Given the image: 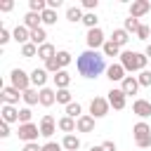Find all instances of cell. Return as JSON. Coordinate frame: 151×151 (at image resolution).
Returning a JSON list of instances; mask_svg holds the SVG:
<instances>
[{"instance_id":"6da1fadb","label":"cell","mask_w":151,"mask_h":151,"mask_svg":"<svg viewBox=\"0 0 151 151\" xmlns=\"http://www.w3.org/2000/svg\"><path fill=\"white\" fill-rule=\"evenodd\" d=\"M76 68H78V73H80L83 78H97L101 71H106L104 54H99L97 50H85L83 54H78Z\"/></svg>"},{"instance_id":"7a4b0ae2","label":"cell","mask_w":151,"mask_h":151,"mask_svg":"<svg viewBox=\"0 0 151 151\" xmlns=\"http://www.w3.org/2000/svg\"><path fill=\"white\" fill-rule=\"evenodd\" d=\"M146 64H149V57L144 54V52H132V50H125V52H120V66L125 68V71H130V73H134V71H146Z\"/></svg>"},{"instance_id":"3957f363","label":"cell","mask_w":151,"mask_h":151,"mask_svg":"<svg viewBox=\"0 0 151 151\" xmlns=\"http://www.w3.org/2000/svg\"><path fill=\"white\" fill-rule=\"evenodd\" d=\"M132 137H134V142H137L139 149H149L151 146V125L144 123V120H139L132 127Z\"/></svg>"},{"instance_id":"277c9868","label":"cell","mask_w":151,"mask_h":151,"mask_svg":"<svg viewBox=\"0 0 151 151\" xmlns=\"http://www.w3.org/2000/svg\"><path fill=\"white\" fill-rule=\"evenodd\" d=\"M9 80H12V87H17L19 92H26V90L31 87V76H28L24 68H12Z\"/></svg>"},{"instance_id":"5b68a950","label":"cell","mask_w":151,"mask_h":151,"mask_svg":"<svg viewBox=\"0 0 151 151\" xmlns=\"http://www.w3.org/2000/svg\"><path fill=\"white\" fill-rule=\"evenodd\" d=\"M19 139L24 144H31V142H38V134H40V125H33V123H26V125H19L17 130Z\"/></svg>"},{"instance_id":"8992f818","label":"cell","mask_w":151,"mask_h":151,"mask_svg":"<svg viewBox=\"0 0 151 151\" xmlns=\"http://www.w3.org/2000/svg\"><path fill=\"white\" fill-rule=\"evenodd\" d=\"M109 109H111V104H109V99H104V97H94L92 101H90V116L97 120V118H104L106 113H109Z\"/></svg>"},{"instance_id":"52a82bcc","label":"cell","mask_w":151,"mask_h":151,"mask_svg":"<svg viewBox=\"0 0 151 151\" xmlns=\"http://www.w3.org/2000/svg\"><path fill=\"white\" fill-rule=\"evenodd\" d=\"M106 99H109V104H111L116 111H123V109H125V104H127V94H125L120 87H113V90L109 92V97H106Z\"/></svg>"},{"instance_id":"ba28073f","label":"cell","mask_w":151,"mask_h":151,"mask_svg":"<svg viewBox=\"0 0 151 151\" xmlns=\"http://www.w3.org/2000/svg\"><path fill=\"white\" fill-rule=\"evenodd\" d=\"M85 40H87V50H97V47H104V31L101 28H90L87 31V35H85Z\"/></svg>"},{"instance_id":"9c48e42d","label":"cell","mask_w":151,"mask_h":151,"mask_svg":"<svg viewBox=\"0 0 151 151\" xmlns=\"http://www.w3.org/2000/svg\"><path fill=\"white\" fill-rule=\"evenodd\" d=\"M149 9H151V2H149V0H132V5H130V17L139 19V17L149 14Z\"/></svg>"},{"instance_id":"30bf717a","label":"cell","mask_w":151,"mask_h":151,"mask_svg":"<svg viewBox=\"0 0 151 151\" xmlns=\"http://www.w3.org/2000/svg\"><path fill=\"white\" fill-rule=\"evenodd\" d=\"M0 97H2V104H9V106H14V104H19V97H21V92H19L17 87L7 85V87H2Z\"/></svg>"},{"instance_id":"8fae6325","label":"cell","mask_w":151,"mask_h":151,"mask_svg":"<svg viewBox=\"0 0 151 151\" xmlns=\"http://www.w3.org/2000/svg\"><path fill=\"white\" fill-rule=\"evenodd\" d=\"M125 73H127V71H125V68H123V66H120V64H111V66H109V68H106V78H109V80H111V83H118V80H120V83H123V80H125V78H127V76H125Z\"/></svg>"},{"instance_id":"7c38bea8","label":"cell","mask_w":151,"mask_h":151,"mask_svg":"<svg viewBox=\"0 0 151 151\" xmlns=\"http://www.w3.org/2000/svg\"><path fill=\"white\" fill-rule=\"evenodd\" d=\"M54 132H57V123H54V118L50 113H45L42 120H40V134L42 137H52Z\"/></svg>"},{"instance_id":"4fadbf2b","label":"cell","mask_w":151,"mask_h":151,"mask_svg":"<svg viewBox=\"0 0 151 151\" xmlns=\"http://www.w3.org/2000/svg\"><path fill=\"white\" fill-rule=\"evenodd\" d=\"M76 130L78 132H94V118L90 113H83L78 120H76Z\"/></svg>"},{"instance_id":"5bb4252c","label":"cell","mask_w":151,"mask_h":151,"mask_svg":"<svg viewBox=\"0 0 151 151\" xmlns=\"http://www.w3.org/2000/svg\"><path fill=\"white\" fill-rule=\"evenodd\" d=\"M47 76H50V73H47L45 68H33V71H31V85L42 90L45 83H47Z\"/></svg>"},{"instance_id":"9a60e30c","label":"cell","mask_w":151,"mask_h":151,"mask_svg":"<svg viewBox=\"0 0 151 151\" xmlns=\"http://www.w3.org/2000/svg\"><path fill=\"white\" fill-rule=\"evenodd\" d=\"M132 111H134L139 118H149V116H151V101H146V99H134Z\"/></svg>"},{"instance_id":"2e32d148","label":"cell","mask_w":151,"mask_h":151,"mask_svg":"<svg viewBox=\"0 0 151 151\" xmlns=\"http://www.w3.org/2000/svg\"><path fill=\"white\" fill-rule=\"evenodd\" d=\"M142 85H139V80H137V76H127L123 83H120V90L125 92V94H137V90H139Z\"/></svg>"},{"instance_id":"e0dca14e","label":"cell","mask_w":151,"mask_h":151,"mask_svg":"<svg viewBox=\"0 0 151 151\" xmlns=\"http://www.w3.org/2000/svg\"><path fill=\"white\" fill-rule=\"evenodd\" d=\"M40 24H42V17H40V14H35V12H26V17H24V26H26L28 31L42 28Z\"/></svg>"},{"instance_id":"ac0fdd59","label":"cell","mask_w":151,"mask_h":151,"mask_svg":"<svg viewBox=\"0 0 151 151\" xmlns=\"http://www.w3.org/2000/svg\"><path fill=\"white\" fill-rule=\"evenodd\" d=\"M12 38H14L19 45H26V42H31V31L21 24V26H17V28L12 31Z\"/></svg>"},{"instance_id":"d6986e66","label":"cell","mask_w":151,"mask_h":151,"mask_svg":"<svg viewBox=\"0 0 151 151\" xmlns=\"http://www.w3.org/2000/svg\"><path fill=\"white\" fill-rule=\"evenodd\" d=\"M21 99H24V101H26V106L31 109V106L40 104V90H35V87H28L26 92H21Z\"/></svg>"},{"instance_id":"ffe728a7","label":"cell","mask_w":151,"mask_h":151,"mask_svg":"<svg viewBox=\"0 0 151 151\" xmlns=\"http://www.w3.org/2000/svg\"><path fill=\"white\" fill-rule=\"evenodd\" d=\"M2 123H19V109L9 106V104H2Z\"/></svg>"},{"instance_id":"44dd1931","label":"cell","mask_w":151,"mask_h":151,"mask_svg":"<svg viewBox=\"0 0 151 151\" xmlns=\"http://www.w3.org/2000/svg\"><path fill=\"white\" fill-rule=\"evenodd\" d=\"M54 78V85H57V90H68V85H71V73L68 71H59L57 76H52Z\"/></svg>"},{"instance_id":"7402d4cb","label":"cell","mask_w":151,"mask_h":151,"mask_svg":"<svg viewBox=\"0 0 151 151\" xmlns=\"http://www.w3.org/2000/svg\"><path fill=\"white\" fill-rule=\"evenodd\" d=\"M54 101H57V90L42 87V90H40V106H52Z\"/></svg>"},{"instance_id":"603a6c76","label":"cell","mask_w":151,"mask_h":151,"mask_svg":"<svg viewBox=\"0 0 151 151\" xmlns=\"http://www.w3.org/2000/svg\"><path fill=\"white\" fill-rule=\"evenodd\" d=\"M38 57H40L42 61H50V59H54V57H57V50H54V45H52V42H45V45H40V47H38Z\"/></svg>"},{"instance_id":"cb8c5ba5","label":"cell","mask_w":151,"mask_h":151,"mask_svg":"<svg viewBox=\"0 0 151 151\" xmlns=\"http://www.w3.org/2000/svg\"><path fill=\"white\" fill-rule=\"evenodd\" d=\"M61 146H64V151H78V149H80V139H78L76 134H64Z\"/></svg>"},{"instance_id":"d4e9b609","label":"cell","mask_w":151,"mask_h":151,"mask_svg":"<svg viewBox=\"0 0 151 151\" xmlns=\"http://www.w3.org/2000/svg\"><path fill=\"white\" fill-rule=\"evenodd\" d=\"M57 127H59L61 132L71 134V132H76V120H73V118H68V116H64V118H59V120H57Z\"/></svg>"},{"instance_id":"484cf974","label":"cell","mask_w":151,"mask_h":151,"mask_svg":"<svg viewBox=\"0 0 151 151\" xmlns=\"http://www.w3.org/2000/svg\"><path fill=\"white\" fill-rule=\"evenodd\" d=\"M111 40H113L118 47H123V45H127V40H130V33H127L125 28H116V31H113V35H111Z\"/></svg>"},{"instance_id":"4316f807","label":"cell","mask_w":151,"mask_h":151,"mask_svg":"<svg viewBox=\"0 0 151 151\" xmlns=\"http://www.w3.org/2000/svg\"><path fill=\"white\" fill-rule=\"evenodd\" d=\"M83 7H78V5H73V7H68L66 9V19L68 21H73V24H78V21H83Z\"/></svg>"},{"instance_id":"83f0119b","label":"cell","mask_w":151,"mask_h":151,"mask_svg":"<svg viewBox=\"0 0 151 151\" xmlns=\"http://www.w3.org/2000/svg\"><path fill=\"white\" fill-rule=\"evenodd\" d=\"M31 42L38 45V47L45 45V42H47V31H45V28H35V31H31Z\"/></svg>"},{"instance_id":"f1b7e54d","label":"cell","mask_w":151,"mask_h":151,"mask_svg":"<svg viewBox=\"0 0 151 151\" xmlns=\"http://www.w3.org/2000/svg\"><path fill=\"white\" fill-rule=\"evenodd\" d=\"M101 54H104V57H120V47H118L113 40H106L104 47H101Z\"/></svg>"},{"instance_id":"f546056e","label":"cell","mask_w":151,"mask_h":151,"mask_svg":"<svg viewBox=\"0 0 151 151\" xmlns=\"http://www.w3.org/2000/svg\"><path fill=\"white\" fill-rule=\"evenodd\" d=\"M66 116H68V118H73V120H78V118L83 116V106H80L78 101H71V104L66 106Z\"/></svg>"},{"instance_id":"4dcf8cb0","label":"cell","mask_w":151,"mask_h":151,"mask_svg":"<svg viewBox=\"0 0 151 151\" xmlns=\"http://www.w3.org/2000/svg\"><path fill=\"white\" fill-rule=\"evenodd\" d=\"M45 9H47V0H28V12L42 14Z\"/></svg>"},{"instance_id":"1f68e13d","label":"cell","mask_w":151,"mask_h":151,"mask_svg":"<svg viewBox=\"0 0 151 151\" xmlns=\"http://www.w3.org/2000/svg\"><path fill=\"white\" fill-rule=\"evenodd\" d=\"M54 59H57V64H59L61 68H64V66H68V64L73 61V57H71V52H66V50H59Z\"/></svg>"},{"instance_id":"d6a6232c","label":"cell","mask_w":151,"mask_h":151,"mask_svg":"<svg viewBox=\"0 0 151 151\" xmlns=\"http://www.w3.org/2000/svg\"><path fill=\"white\" fill-rule=\"evenodd\" d=\"M83 24L87 26V31H90V28H99V26H97V24H99V19H97V14H94V12H85Z\"/></svg>"},{"instance_id":"836d02e7","label":"cell","mask_w":151,"mask_h":151,"mask_svg":"<svg viewBox=\"0 0 151 151\" xmlns=\"http://www.w3.org/2000/svg\"><path fill=\"white\" fill-rule=\"evenodd\" d=\"M35 54H38V45H33V42H26V45H21V57L31 59V57H35Z\"/></svg>"},{"instance_id":"e575fe53","label":"cell","mask_w":151,"mask_h":151,"mask_svg":"<svg viewBox=\"0 0 151 151\" xmlns=\"http://www.w3.org/2000/svg\"><path fill=\"white\" fill-rule=\"evenodd\" d=\"M40 17H42V24H47V26L57 24V12H54V9H50V7H47V9H45Z\"/></svg>"},{"instance_id":"d590c367","label":"cell","mask_w":151,"mask_h":151,"mask_svg":"<svg viewBox=\"0 0 151 151\" xmlns=\"http://www.w3.org/2000/svg\"><path fill=\"white\" fill-rule=\"evenodd\" d=\"M139 26H142L139 19H134V17H127V19H125V31H127V33H137Z\"/></svg>"},{"instance_id":"8d00e7d4","label":"cell","mask_w":151,"mask_h":151,"mask_svg":"<svg viewBox=\"0 0 151 151\" xmlns=\"http://www.w3.org/2000/svg\"><path fill=\"white\" fill-rule=\"evenodd\" d=\"M57 101H59V104H64V106H68V104L73 101V97H71V92H68V90H57Z\"/></svg>"},{"instance_id":"74e56055","label":"cell","mask_w":151,"mask_h":151,"mask_svg":"<svg viewBox=\"0 0 151 151\" xmlns=\"http://www.w3.org/2000/svg\"><path fill=\"white\" fill-rule=\"evenodd\" d=\"M31 118H33V113H31V109H28V106L19 109V125H26V123H31Z\"/></svg>"},{"instance_id":"f35d334b","label":"cell","mask_w":151,"mask_h":151,"mask_svg":"<svg viewBox=\"0 0 151 151\" xmlns=\"http://www.w3.org/2000/svg\"><path fill=\"white\" fill-rule=\"evenodd\" d=\"M137 80H139V85L142 87H151V71L146 68V71H142L139 76H137Z\"/></svg>"},{"instance_id":"ab89813d","label":"cell","mask_w":151,"mask_h":151,"mask_svg":"<svg viewBox=\"0 0 151 151\" xmlns=\"http://www.w3.org/2000/svg\"><path fill=\"white\" fill-rule=\"evenodd\" d=\"M149 35H151V26L142 24V26H139V31H137V40H149Z\"/></svg>"},{"instance_id":"60d3db41","label":"cell","mask_w":151,"mask_h":151,"mask_svg":"<svg viewBox=\"0 0 151 151\" xmlns=\"http://www.w3.org/2000/svg\"><path fill=\"white\" fill-rule=\"evenodd\" d=\"M97 5H99L97 0H83V5H80V7H83V9H87V12H94V9H97Z\"/></svg>"},{"instance_id":"b9f144b4","label":"cell","mask_w":151,"mask_h":151,"mask_svg":"<svg viewBox=\"0 0 151 151\" xmlns=\"http://www.w3.org/2000/svg\"><path fill=\"white\" fill-rule=\"evenodd\" d=\"M9 40H12V33L7 28H0V45H7Z\"/></svg>"},{"instance_id":"7bdbcfd3","label":"cell","mask_w":151,"mask_h":151,"mask_svg":"<svg viewBox=\"0 0 151 151\" xmlns=\"http://www.w3.org/2000/svg\"><path fill=\"white\" fill-rule=\"evenodd\" d=\"M64 146L61 144H57V142H47V144H42V151H61Z\"/></svg>"},{"instance_id":"ee69618b","label":"cell","mask_w":151,"mask_h":151,"mask_svg":"<svg viewBox=\"0 0 151 151\" xmlns=\"http://www.w3.org/2000/svg\"><path fill=\"white\" fill-rule=\"evenodd\" d=\"M12 7H14L12 0H2V2H0V12H12Z\"/></svg>"},{"instance_id":"f6af8a7d","label":"cell","mask_w":151,"mask_h":151,"mask_svg":"<svg viewBox=\"0 0 151 151\" xmlns=\"http://www.w3.org/2000/svg\"><path fill=\"white\" fill-rule=\"evenodd\" d=\"M21 151H42V146H38V142H31V144H24Z\"/></svg>"},{"instance_id":"bcb514c9","label":"cell","mask_w":151,"mask_h":151,"mask_svg":"<svg viewBox=\"0 0 151 151\" xmlns=\"http://www.w3.org/2000/svg\"><path fill=\"white\" fill-rule=\"evenodd\" d=\"M61 5H64V0H47V7H50V9H54V12H57Z\"/></svg>"},{"instance_id":"7dc6e473","label":"cell","mask_w":151,"mask_h":151,"mask_svg":"<svg viewBox=\"0 0 151 151\" xmlns=\"http://www.w3.org/2000/svg\"><path fill=\"white\" fill-rule=\"evenodd\" d=\"M0 137H2V139L9 137V123H2V125H0Z\"/></svg>"},{"instance_id":"c3c4849f","label":"cell","mask_w":151,"mask_h":151,"mask_svg":"<svg viewBox=\"0 0 151 151\" xmlns=\"http://www.w3.org/2000/svg\"><path fill=\"white\" fill-rule=\"evenodd\" d=\"M101 149H104V151H116V144H113V142H104Z\"/></svg>"},{"instance_id":"681fc988","label":"cell","mask_w":151,"mask_h":151,"mask_svg":"<svg viewBox=\"0 0 151 151\" xmlns=\"http://www.w3.org/2000/svg\"><path fill=\"white\" fill-rule=\"evenodd\" d=\"M144 54H146V57H151V42H149V45L144 47Z\"/></svg>"},{"instance_id":"f907efd6","label":"cell","mask_w":151,"mask_h":151,"mask_svg":"<svg viewBox=\"0 0 151 151\" xmlns=\"http://www.w3.org/2000/svg\"><path fill=\"white\" fill-rule=\"evenodd\" d=\"M90 151H104V149H101V146H92Z\"/></svg>"},{"instance_id":"816d5d0a","label":"cell","mask_w":151,"mask_h":151,"mask_svg":"<svg viewBox=\"0 0 151 151\" xmlns=\"http://www.w3.org/2000/svg\"><path fill=\"white\" fill-rule=\"evenodd\" d=\"M149 71H151V68H149Z\"/></svg>"}]
</instances>
